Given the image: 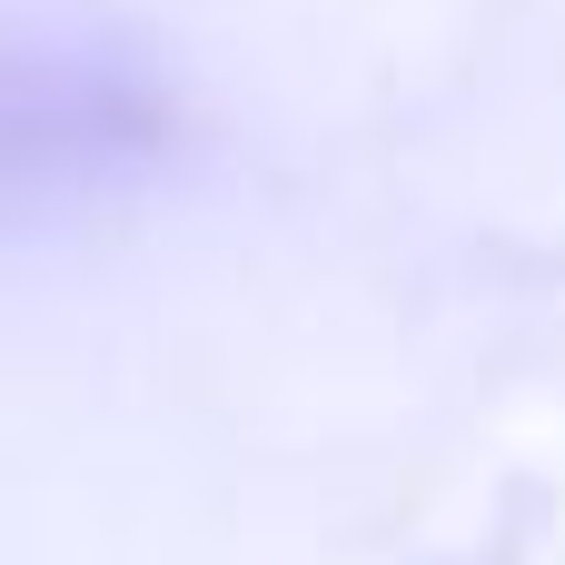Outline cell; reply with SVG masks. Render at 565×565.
I'll use <instances>...</instances> for the list:
<instances>
[{
  "label": "cell",
  "mask_w": 565,
  "mask_h": 565,
  "mask_svg": "<svg viewBox=\"0 0 565 565\" xmlns=\"http://www.w3.org/2000/svg\"><path fill=\"white\" fill-rule=\"evenodd\" d=\"M179 149V89L70 30H0V228H70L109 199H139Z\"/></svg>",
  "instance_id": "cell-1"
}]
</instances>
